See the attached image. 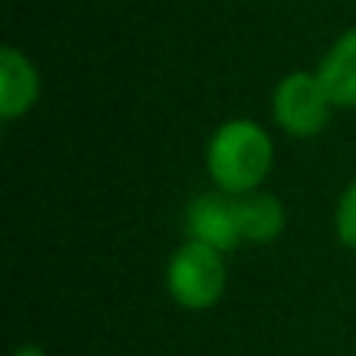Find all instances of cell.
Masks as SVG:
<instances>
[{
	"label": "cell",
	"instance_id": "1",
	"mask_svg": "<svg viewBox=\"0 0 356 356\" xmlns=\"http://www.w3.org/2000/svg\"><path fill=\"white\" fill-rule=\"evenodd\" d=\"M272 141L257 122L232 119L213 135L207 166L213 181L225 194H250L272 169Z\"/></svg>",
	"mask_w": 356,
	"mask_h": 356
},
{
	"label": "cell",
	"instance_id": "2",
	"mask_svg": "<svg viewBox=\"0 0 356 356\" xmlns=\"http://www.w3.org/2000/svg\"><path fill=\"white\" fill-rule=\"evenodd\" d=\"M166 288L184 309H209L225 294V259L216 247L188 241L169 259Z\"/></svg>",
	"mask_w": 356,
	"mask_h": 356
},
{
	"label": "cell",
	"instance_id": "3",
	"mask_svg": "<svg viewBox=\"0 0 356 356\" xmlns=\"http://www.w3.org/2000/svg\"><path fill=\"white\" fill-rule=\"evenodd\" d=\"M332 106L334 104L328 97L325 85L319 81V75L307 72H291L288 79H282V85L275 88V97H272L278 125L294 138L319 135L328 125Z\"/></svg>",
	"mask_w": 356,
	"mask_h": 356
},
{
	"label": "cell",
	"instance_id": "4",
	"mask_svg": "<svg viewBox=\"0 0 356 356\" xmlns=\"http://www.w3.org/2000/svg\"><path fill=\"white\" fill-rule=\"evenodd\" d=\"M191 241H200L207 247H216L219 253H228L244 241L238 216V197L216 191V194H200L188 203L184 213Z\"/></svg>",
	"mask_w": 356,
	"mask_h": 356
},
{
	"label": "cell",
	"instance_id": "5",
	"mask_svg": "<svg viewBox=\"0 0 356 356\" xmlns=\"http://www.w3.org/2000/svg\"><path fill=\"white\" fill-rule=\"evenodd\" d=\"M316 75L334 106H356V29L334 41Z\"/></svg>",
	"mask_w": 356,
	"mask_h": 356
},
{
	"label": "cell",
	"instance_id": "6",
	"mask_svg": "<svg viewBox=\"0 0 356 356\" xmlns=\"http://www.w3.org/2000/svg\"><path fill=\"white\" fill-rule=\"evenodd\" d=\"M38 97V72L16 47L0 54V110L6 119L25 113Z\"/></svg>",
	"mask_w": 356,
	"mask_h": 356
},
{
	"label": "cell",
	"instance_id": "7",
	"mask_svg": "<svg viewBox=\"0 0 356 356\" xmlns=\"http://www.w3.org/2000/svg\"><path fill=\"white\" fill-rule=\"evenodd\" d=\"M238 216L244 241H250V244H269L284 228V209L278 197L263 194V191L238 194Z\"/></svg>",
	"mask_w": 356,
	"mask_h": 356
},
{
	"label": "cell",
	"instance_id": "8",
	"mask_svg": "<svg viewBox=\"0 0 356 356\" xmlns=\"http://www.w3.org/2000/svg\"><path fill=\"white\" fill-rule=\"evenodd\" d=\"M334 222H338L341 244L350 247V250H356V181L344 191V194H341L338 216H334Z\"/></svg>",
	"mask_w": 356,
	"mask_h": 356
},
{
	"label": "cell",
	"instance_id": "9",
	"mask_svg": "<svg viewBox=\"0 0 356 356\" xmlns=\"http://www.w3.org/2000/svg\"><path fill=\"white\" fill-rule=\"evenodd\" d=\"M13 356H47V353H44L41 347H35V344H25V347H16Z\"/></svg>",
	"mask_w": 356,
	"mask_h": 356
}]
</instances>
